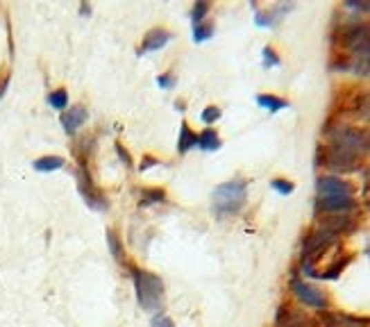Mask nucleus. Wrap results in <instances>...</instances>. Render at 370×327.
Instances as JSON below:
<instances>
[{
	"label": "nucleus",
	"mask_w": 370,
	"mask_h": 327,
	"mask_svg": "<svg viewBox=\"0 0 370 327\" xmlns=\"http://www.w3.org/2000/svg\"><path fill=\"white\" fill-rule=\"evenodd\" d=\"M153 327H175V323L171 321V318L164 314V311H157V314L153 316Z\"/></svg>",
	"instance_id": "26"
},
{
	"label": "nucleus",
	"mask_w": 370,
	"mask_h": 327,
	"mask_svg": "<svg viewBox=\"0 0 370 327\" xmlns=\"http://www.w3.org/2000/svg\"><path fill=\"white\" fill-rule=\"evenodd\" d=\"M77 189H80V196L84 198L86 205H89L91 209H96V212H105V209L109 207L105 196H102L96 186H93L89 170H86L84 166L77 170Z\"/></svg>",
	"instance_id": "7"
},
{
	"label": "nucleus",
	"mask_w": 370,
	"mask_h": 327,
	"mask_svg": "<svg viewBox=\"0 0 370 327\" xmlns=\"http://www.w3.org/2000/svg\"><path fill=\"white\" fill-rule=\"evenodd\" d=\"M368 255H370V248H368Z\"/></svg>",
	"instance_id": "33"
},
{
	"label": "nucleus",
	"mask_w": 370,
	"mask_h": 327,
	"mask_svg": "<svg viewBox=\"0 0 370 327\" xmlns=\"http://www.w3.org/2000/svg\"><path fill=\"white\" fill-rule=\"evenodd\" d=\"M218 119H220V109L218 107H207L202 112V123H207V126H214Z\"/></svg>",
	"instance_id": "25"
},
{
	"label": "nucleus",
	"mask_w": 370,
	"mask_h": 327,
	"mask_svg": "<svg viewBox=\"0 0 370 327\" xmlns=\"http://www.w3.org/2000/svg\"><path fill=\"white\" fill-rule=\"evenodd\" d=\"M32 168L39 173H52V170L64 168V159L57 157V155H46V157H39L32 161Z\"/></svg>",
	"instance_id": "13"
},
{
	"label": "nucleus",
	"mask_w": 370,
	"mask_h": 327,
	"mask_svg": "<svg viewBox=\"0 0 370 327\" xmlns=\"http://www.w3.org/2000/svg\"><path fill=\"white\" fill-rule=\"evenodd\" d=\"M329 135V143L343 148L357 157L364 159V155L370 152V130H359L352 126H336L327 130Z\"/></svg>",
	"instance_id": "4"
},
{
	"label": "nucleus",
	"mask_w": 370,
	"mask_h": 327,
	"mask_svg": "<svg viewBox=\"0 0 370 327\" xmlns=\"http://www.w3.org/2000/svg\"><path fill=\"white\" fill-rule=\"evenodd\" d=\"M248 198V182L241 177H234L230 182L218 184L214 193H211V209L214 214L223 221V218L236 216L246 205Z\"/></svg>",
	"instance_id": "2"
},
{
	"label": "nucleus",
	"mask_w": 370,
	"mask_h": 327,
	"mask_svg": "<svg viewBox=\"0 0 370 327\" xmlns=\"http://www.w3.org/2000/svg\"><path fill=\"white\" fill-rule=\"evenodd\" d=\"M132 279H135V291L139 305L144 307L150 314H157L164 307V282L162 277H157L155 272L148 270H135L132 272Z\"/></svg>",
	"instance_id": "3"
},
{
	"label": "nucleus",
	"mask_w": 370,
	"mask_h": 327,
	"mask_svg": "<svg viewBox=\"0 0 370 327\" xmlns=\"http://www.w3.org/2000/svg\"><path fill=\"white\" fill-rule=\"evenodd\" d=\"M364 180H366V198L370 200V166L366 168V173H364Z\"/></svg>",
	"instance_id": "30"
},
{
	"label": "nucleus",
	"mask_w": 370,
	"mask_h": 327,
	"mask_svg": "<svg viewBox=\"0 0 370 327\" xmlns=\"http://www.w3.org/2000/svg\"><path fill=\"white\" fill-rule=\"evenodd\" d=\"M211 34H214V26H211V23H200V26L193 28L195 41H207Z\"/></svg>",
	"instance_id": "22"
},
{
	"label": "nucleus",
	"mask_w": 370,
	"mask_h": 327,
	"mask_svg": "<svg viewBox=\"0 0 370 327\" xmlns=\"http://www.w3.org/2000/svg\"><path fill=\"white\" fill-rule=\"evenodd\" d=\"M220 143L223 141H220L218 132L214 128H207L202 135H198V146L202 148V150H218Z\"/></svg>",
	"instance_id": "14"
},
{
	"label": "nucleus",
	"mask_w": 370,
	"mask_h": 327,
	"mask_svg": "<svg viewBox=\"0 0 370 327\" xmlns=\"http://www.w3.org/2000/svg\"><path fill=\"white\" fill-rule=\"evenodd\" d=\"M271 186L278 193H282V196H291V193L295 191V184L293 182H289V180H282V177H278V180H273Z\"/></svg>",
	"instance_id": "23"
},
{
	"label": "nucleus",
	"mask_w": 370,
	"mask_h": 327,
	"mask_svg": "<svg viewBox=\"0 0 370 327\" xmlns=\"http://www.w3.org/2000/svg\"><path fill=\"white\" fill-rule=\"evenodd\" d=\"M264 66L266 68H271V66H280V57H278V52H275L271 46H266L264 48Z\"/></svg>",
	"instance_id": "24"
},
{
	"label": "nucleus",
	"mask_w": 370,
	"mask_h": 327,
	"mask_svg": "<svg viewBox=\"0 0 370 327\" xmlns=\"http://www.w3.org/2000/svg\"><path fill=\"white\" fill-rule=\"evenodd\" d=\"M193 146H198V135L188 128V123L179 126V137H177V150L179 155H186Z\"/></svg>",
	"instance_id": "12"
},
{
	"label": "nucleus",
	"mask_w": 370,
	"mask_h": 327,
	"mask_svg": "<svg viewBox=\"0 0 370 327\" xmlns=\"http://www.w3.org/2000/svg\"><path fill=\"white\" fill-rule=\"evenodd\" d=\"M157 84H159L162 89H168V87H173V84H175V80H173L171 75H164V77H159V80H157Z\"/></svg>",
	"instance_id": "29"
},
{
	"label": "nucleus",
	"mask_w": 370,
	"mask_h": 327,
	"mask_svg": "<svg viewBox=\"0 0 370 327\" xmlns=\"http://www.w3.org/2000/svg\"><path fill=\"white\" fill-rule=\"evenodd\" d=\"M316 193L318 198H352V184L341 180L336 175H322L316 182Z\"/></svg>",
	"instance_id": "8"
},
{
	"label": "nucleus",
	"mask_w": 370,
	"mask_h": 327,
	"mask_svg": "<svg viewBox=\"0 0 370 327\" xmlns=\"http://www.w3.org/2000/svg\"><path fill=\"white\" fill-rule=\"evenodd\" d=\"M5 89H7V80H5L3 84H0V96H3V93H5Z\"/></svg>",
	"instance_id": "32"
},
{
	"label": "nucleus",
	"mask_w": 370,
	"mask_h": 327,
	"mask_svg": "<svg viewBox=\"0 0 370 327\" xmlns=\"http://www.w3.org/2000/svg\"><path fill=\"white\" fill-rule=\"evenodd\" d=\"M153 164H159V161H155V159H150V157H146L144 159V164H141V170H146V168H150Z\"/></svg>",
	"instance_id": "31"
},
{
	"label": "nucleus",
	"mask_w": 370,
	"mask_h": 327,
	"mask_svg": "<svg viewBox=\"0 0 370 327\" xmlns=\"http://www.w3.org/2000/svg\"><path fill=\"white\" fill-rule=\"evenodd\" d=\"M348 264H350V257H343L341 261H334L329 268H325L322 272H318V279H336V277L343 272V268L348 266Z\"/></svg>",
	"instance_id": "19"
},
{
	"label": "nucleus",
	"mask_w": 370,
	"mask_h": 327,
	"mask_svg": "<svg viewBox=\"0 0 370 327\" xmlns=\"http://www.w3.org/2000/svg\"><path fill=\"white\" fill-rule=\"evenodd\" d=\"M159 202H166V193L162 189H144L141 191V207H150V205H159Z\"/></svg>",
	"instance_id": "16"
},
{
	"label": "nucleus",
	"mask_w": 370,
	"mask_h": 327,
	"mask_svg": "<svg viewBox=\"0 0 370 327\" xmlns=\"http://www.w3.org/2000/svg\"><path fill=\"white\" fill-rule=\"evenodd\" d=\"M345 7H348V10H357V12H370V3H348Z\"/></svg>",
	"instance_id": "28"
},
{
	"label": "nucleus",
	"mask_w": 370,
	"mask_h": 327,
	"mask_svg": "<svg viewBox=\"0 0 370 327\" xmlns=\"http://www.w3.org/2000/svg\"><path fill=\"white\" fill-rule=\"evenodd\" d=\"M48 105L52 109H57V112H66V107H68V93H66V89H57V91L48 93Z\"/></svg>",
	"instance_id": "18"
},
{
	"label": "nucleus",
	"mask_w": 370,
	"mask_h": 327,
	"mask_svg": "<svg viewBox=\"0 0 370 327\" xmlns=\"http://www.w3.org/2000/svg\"><path fill=\"white\" fill-rule=\"evenodd\" d=\"M209 12V3H195L193 10H191V21H193V28L204 23V17H207Z\"/></svg>",
	"instance_id": "21"
},
{
	"label": "nucleus",
	"mask_w": 370,
	"mask_h": 327,
	"mask_svg": "<svg viewBox=\"0 0 370 327\" xmlns=\"http://www.w3.org/2000/svg\"><path fill=\"white\" fill-rule=\"evenodd\" d=\"M338 43L345 48L338 68L352 71L354 75L370 77V23L354 21L338 30Z\"/></svg>",
	"instance_id": "1"
},
{
	"label": "nucleus",
	"mask_w": 370,
	"mask_h": 327,
	"mask_svg": "<svg viewBox=\"0 0 370 327\" xmlns=\"http://www.w3.org/2000/svg\"><path fill=\"white\" fill-rule=\"evenodd\" d=\"M168 41H171V32H168V30H164V28L150 30V32H148V34L144 37V46H141V48H139V54L162 50Z\"/></svg>",
	"instance_id": "11"
},
{
	"label": "nucleus",
	"mask_w": 370,
	"mask_h": 327,
	"mask_svg": "<svg viewBox=\"0 0 370 327\" xmlns=\"http://www.w3.org/2000/svg\"><path fill=\"white\" fill-rule=\"evenodd\" d=\"M116 152H118V157L123 159V164H125V166H128V168H132V157H130V155H128V150H125V148H123L121 143H116Z\"/></svg>",
	"instance_id": "27"
},
{
	"label": "nucleus",
	"mask_w": 370,
	"mask_h": 327,
	"mask_svg": "<svg viewBox=\"0 0 370 327\" xmlns=\"http://www.w3.org/2000/svg\"><path fill=\"white\" fill-rule=\"evenodd\" d=\"M86 109L84 107H70L66 109V112H61V126H64V132L68 137H73L77 130H80L84 126V121H86Z\"/></svg>",
	"instance_id": "10"
},
{
	"label": "nucleus",
	"mask_w": 370,
	"mask_h": 327,
	"mask_svg": "<svg viewBox=\"0 0 370 327\" xmlns=\"http://www.w3.org/2000/svg\"><path fill=\"white\" fill-rule=\"evenodd\" d=\"M257 105L269 109V112H280V109L289 107V103L284 98H278V96H271V93H262V96H257Z\"/></svg>",
	"instance_id": "15"
},
{
	"label": "nucleus",
	"mask_w": 370,
	"mask_h": 327,
	"mask_svg": "<svg viewBox=\"0 0 370 327\" xmlns=\"http://www.w3.org/2000/svg\"><path fill=\"white\" fill-rule=\"evenodd\" d=\"M291 291H293L295 298L300 300L304 307H309V309L327 311V307H329L327 295L322 293L318 286L304 282V279H300V277H293V279H291Z\"/></svg>",
	"instance_id": "5"
},
{
	"label": "nucleus",
	"mask_w": 370,
	"mask_h": 327,
	"mask_svg": "<svg viewBox=\"0 0 370 327\" xmlns=\"http://www.w3.org/2000/svg\"><path fill=\"white\" fill-rule=\"evenodd\" d=\"M107 244H109V250H112V255H114V259L118 264H123L125 261V252H123L121 241H118V237L114 235V230H107Z\"/></svg>",
	"instance_id": "20"
},
{
	"label": "nucleus",
	"mask_w": 370,
	"mask_h": 327,
	"mask_svg": "<svg viewBox=\"0 0 370 327\" xmlns=\"http://www.w3.org/2000/svg\"><path fill=\"white\" fill-rule=\"evenodd\" d=\"M320 327H370V318L343 314V311H320Z\"/></svg>",
	"instance_id": "9"
},
{
	"label": "nucleus",
	"mask_w": 370,
	"mask_h": 327,
	"mask_svg": "<svg viewBox=\"0 0 370 327\" xmlns=\"http://www.w3.org/2000/svg\"><path fill=\"white\" fill-rule=\"evenodd\" d=\"M275 325L278 327H320L316 318H311L309 314H304L302 309H298L293 305H280L278 314H275Z\"/></svg>",
	"instance_id": "6"
},
{
	"label": "nucleus",
	"mask_w": 370,
	"mask_h": 327,
	"mask_svg": "<svg viewBox=\"0 0 370 327\" xmlns=\"http://www.w3.org/2000/svg\"><path fill=\"white\" fill-rule=\"evenodd\" d=\"M354 114H357L361 121L370 123V91L361 93L357 98V103H354Z\"/></svg>",
	"instance_id": "17"
}]
</instances>
